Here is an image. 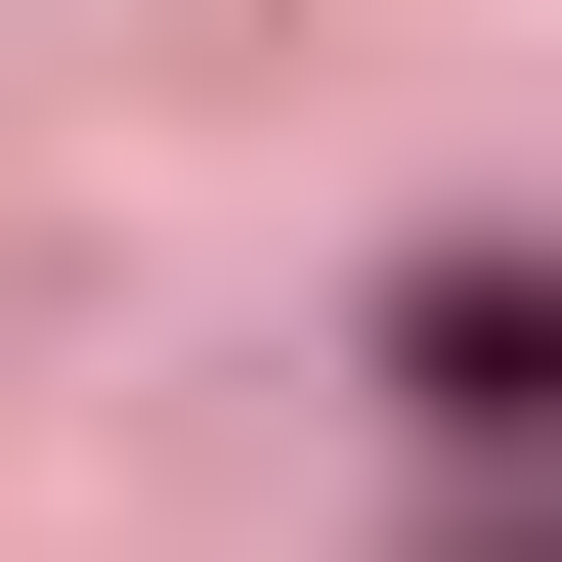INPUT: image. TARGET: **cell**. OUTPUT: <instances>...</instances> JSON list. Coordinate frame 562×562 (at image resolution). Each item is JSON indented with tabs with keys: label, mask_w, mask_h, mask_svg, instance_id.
Returning <instances> with one entry per match:
<instances>
[{
	"label": "cell",
	"mask_w": 562,
	"mask_h": 562,
	"mask_svg": "<svg viewBox=\"0 0 562 562\" xmlns=\"http://www.w3.org/2000/svg\"><path fill=\"white\" fill-rule=\"evenodd\" d=\"M390 432H432V476H562V260H432L390 303Z\"/></svg>",
	"instance_id": "obj_1"
}]
</instances>
